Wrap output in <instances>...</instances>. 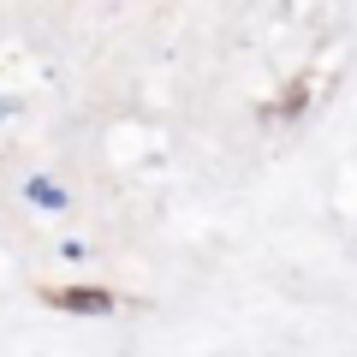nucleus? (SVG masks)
Returning <instances> with one entry per match:
<instances>
[{
  "label": "nucleus",
  "mask_w": 357,
  "mask_h": 357,
  "mask_svg": "<svg viewBox=\"0 0 357 357\" xmlns=\"http://www.w3.org/2000/svg\"><path fill=\"white\" fill-rule=\"evenodd\" d=\"M30 203H42V208H66V191L54 185V178H30Z\"/></svg>",
  "instance_id": "f257e3e1"
},
{
  "label": "nucleus",
  "mask_w": 357,
  "mask_h": 357,
  "mask_svg": "<svg viewBox=\"0 0 357 357\" xmlns=\"http://www.w3.org/2000/svg\"><path fill=\"white\" fill-rule=\"evenodd\" d=\"M60 304H66V310H89V316H96V310H107V292H66Z\"/></svg>",
  "instance_id": "f03ea898"
},
{
  "label": "nucleus",
  "mask_w": 357,
  "mask_h": 357,
  "mask_svg": "<svg viewBox=\"0 0 357 357\" xmlns=\"http://www.w3.org/2000/svg\"><path fill=\"white\" fill-rule=\"evenodd\" d=\"M0 114H6V102H0Z\"/></svg>",
  "instance_id": "7ed1b4c3"
}]
</instances>
